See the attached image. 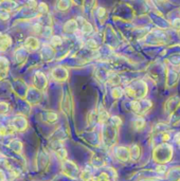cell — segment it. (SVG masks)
<instances>
[{
    "instance_id": "6da1fadb",
    "label": "cell",
    "mask_w": 180,
    "mask_h": 181,
    "mask_svg": "<svg viewBox=\"0 0 180 181\" xmlns=\"http://www.w3.org/2000/svg\"><path fill=\"white\" fill-rule=\"evenodd\" d=\"M135 125H136V128L138 129H142L145 125V122L142 120V119H138V120L135 121Z\"/></svg>"
},
{
    "instance_id": "7a4b0ae2",
    "label": "cell",
    "mask_w": 180,
    "mask_h": 181,
    "mask_svg": "<svg viewBox=\"0 0 180 181\" xmlns=\"http://www.w3.org/2000/svg\"><path fill=\"white\" fill-rule=\"evenodd\" d=\"M121 93H122V91L120 90V88H115V89L112 90V95H113L115 98L121 96Z\"/></svg>"
}]
</instances>
